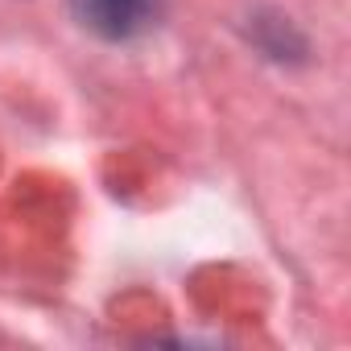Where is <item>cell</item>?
Instances as JSON below:
<instances>
[{"instance_id":"6da1fadb","label":"cell","mask_w":351,"mask_h":351,"mask_svg":"<svg viewBox=\"0 0 351 351\" xmlns=\"http://www.w3.org/2000/svg\"><path fill=\"white\" fill-rule=\"evenodd\" d=\"M75 21L104 42H132L161 17V0H71Z\"/></svg>"}]
</instances>
